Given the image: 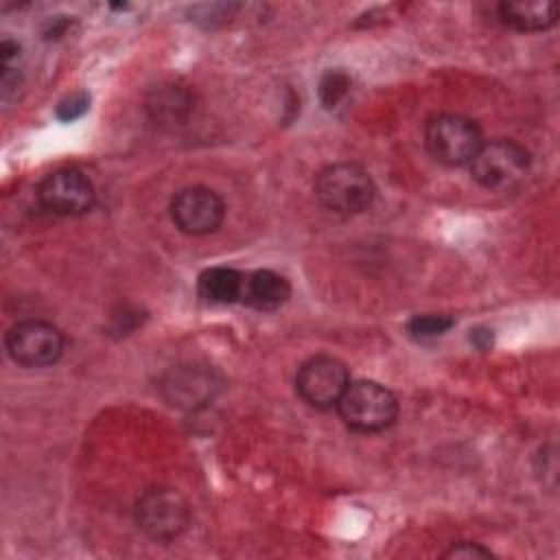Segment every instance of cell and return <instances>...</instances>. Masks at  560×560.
Segmentation results:
<instances>
[{"mask_svg": "<svg viewBox=\"0 0 560 560\" xmlns=\"http://www.w3.org/2000/svg\"><path fill=\"white\" fill-rule=\"evenodd\" d=\"M245 273L232 267H208L197 278V291L212 304L241 302Z\"/></svg>", "mask_w": 560, "mask_h": 560, "instance_id": "cell-13", "label": "cell"}, {"mask_svg": "<svg viewBox=\"0 0 560 560\" xmlns=\"http://www.w3.org/2000/svg\"><path fill=\"white\" fill-rule=\"evenodd\" d=\"M219 392V378L203 365H177L162 378L164 398L179 409L206 407Z\"/></svg>", "mask_w": 560, "mask_h": 560, "instance_id": "cell-10", "label": "cell"}, {"mask_svg": "<svg viewBox=\"0 0 560 560\" xmlns=\"http://www.w3.org/2000/svg\"><path fill=\"white\" fill-rule=\"evenodd\" d=\"M315 197L324 208L337 214H359L376 197L370 173L354 162H335L315 175Z\"/></svg>", "mask_w": 560, "mask_h": 560, "instance_id": "cell-1", "label": "cell"}, {"mask_svg": "<svg viewBox=\"0 0 560 560\" xmlns=\"http://www.w3.org/2000/svg\"><path fill=\"white\" fill-rule=\"evenodd\" d=\"M149 109L160 120H182L190 112V94L177 85H164L155 90L153 98L149 101Z\"/></svg>", "mask_w": 560, "mask_h": 560, "instance_id": "cell-14", "label": "cell"}, {"mask_svg": "<svg viewBox=\"0 0 560 560\" xmlns=\"http://www.w3.org/2000/svg\"><path fill=\"white\" fill-rule=\"evenodd\" d=\"M171 219L188 236H203L219 230L225 217V203L208 186H186L171 199Z\"/></svg>", "mask_w": 560, "mask_h": 560, "instance_id": "cell-8", "label": "cell"}, {"mask_svg": "<svg viewBox=\"0 0 560 560\" xmlns=\"http://www.w3.org/2000/svg\"><path fill=\"white\" fill-rule=\"evenodd\" d=\"M472 335H470V341L479 348V350H486V348H490V343H492V330H488V328H475V330H470Z\"/></svg>", "mask_w": 560, "mask_h": 560, "instance_id": "cell-19", "label": "cell"}, {"mask_svg": "<svg viewBox=\"0 0 560 560\" xmlns=\"http://www.w3.org/2000/svg\"><path fill=\"white\" fill-rule=\"evenodd\" d=\"M350 385L346 363L330 354H315L306 359L295 374L298 396L315 409H332Z\"/></svg>", "mask_w": 560, "mask_h": 560, "instance_id": "cell-7", "label": "cell"}, {"mask_svg": "<svg viewBox=\"0 0 560 560\" xmlns=\"http://www.w3.org/2000/svg\"><path fill=\"white\" fill-rule=\"evenodd\" d=\"M136 523L149 538L168 542L186 532L190 505L173 488H151L136 503Z\"/></svg>", "mask_w": 560, "mask_h": 560, "instance_id": "cell-5", "label": "cell"}, {"mask_svg": "<svg viewBox=\"0 0 560 560\" xmlns=\"http://www.w3.org/2000/svg\"><path fill=\"white\" fill-rule=\"evenodd\" d=\"M453 324H455V319L448 315H435V313L416 315L407 322V332L413 339H433V337L444 335Z\"/></svg>", "mask_w": 560, "mask_h": 560, "instance_id": "cell-16", "label": "cell"}, {"mask_svg": "<svg viewBox=\"0 0 560 560\" xmlns=\"http://www.w3.org/2000/svg\"><path fill=\"white\" fill-rule=\"evenodd\" d=\"M481 144L479 125L462 114H438L424 125L427 151L446 166L470 164Z\"/></svg>", "mask_w": 560, "mask_h": 560, "instance_id": "cell-4", "label": "cell"}, {"mask_svg": "<svg viewBox=\"0 0 560 560\" xmlns=\"http://www.w3.org/2000/svg\"><path fill=\"white\" fill-rule=\"evenodd\" d=\"M94 186L79 168H57L46 175L37 188L44 210L57 217H79L94 206Z\"/></svg>", "mask_w": 560, "mask_h": 560, "instance_id": "cell-9", "label": "cell"}, {"mask_svg": "<svg viewBox=\"0 0 560 560\" xmlns=\"http://www.w3.org/2000/svg\"><path fill=\"white\" fill-rule=\"evenodd\" d=\"M499 20L521 33H540L556 24L558 7L545 0H521V2H501L497 7Z\"/></svg>", "mask_w": 560, "mask_h": 560, "instance_id": "cell-12", "label": "cell"}, {"mask_svg": "<svg viewBox=\"0 0 560 560\" xmlns=\"http://www.w3.org/2000/svg\"><path fill=\"white\" fill-rule=\"evenodd\" d=\"M291 295V284L284 276L271 269H256L245 273L241 302L256 311H276Z\"/></svg>", "mask_w": 560, "mask_h": 560, "instance_id": "cell-11", "label": "cell"}, {"mask_svg": "<svg viewBox=\"0 0 560 560\" xmlns=\"http://www.w3.org/2000/svg\"><path fill=\"white\" fill-rule=\"evenodd\" d=\"M444 558H492L490 549H483L481 545L475 542H457L451 549L444 551Z\"/></svg>", "mask_w": 560, "mask_h": 560, "instance_id": "cell-18", "label": "cell"}, {"mask_svg": "<svg viewBox=\"0 0 560 560\" xmlns=\"http://www.w3.org/2000/svg\"><path fill=\"white\" fill-rule=\"evenodd\" d=\"M532 155L529 151L508 138H497L483 142L475 158L470 160L472 179L497 192H505L516 188L529 173Z\"/></svg>", "mask_w": 560, "mask_h": 560, "instance_id": "cell-2", "label": "cell"}, {"mask_svg": "<svg viewBox=\"0 0 560 560\" xmlns=\"http://www.w3.org/2000/svg\"><path fill=\"white\" fill-rule=\"evenodd\" d=\"M7 354L22 368H46L63 354V335L44 319H22L4 335Z\"/></svg>", "mask_w": 560, "mask_h": 560, "instance_id": "cell-6", "label": "cell"}, {"mask_svg": "<svg viewBox=\"0 0 560 560\" xmlns=\"http://www.w3.org/2000/svg\"><path fill=\"white\" fill-rule=\"evenodd\" d=\"M88 107H90V96L85 92H74L57 105V118L63 122H72L81 118L88 112Z\"/></svg>", "mask_w": 560, "mask_h": 560, "instance_id": "cell-17", "label": "cell"}, {"mask_svg": "<svg viewBox=\"0 0 560 560\" xmlns=\"http://www.w3.org/2000/svg\"><path fill=\"white\" fill-rule=\"evenodd\" d=\"M343 424L359 433H376L394 424L398 416L396 396L376 381H357L348 385L337 402Z\"/></svg>", "mask_w": 560, "mask_h": 560, "instance_id": "cell-3", "label": "cell"}, {"mask_svg": "<svg viewBox=\"0 0 560 560\" xmlns=\"http://www.w3.org/2000/svg\"><path fill=\"white\" fill-rule=\"evenodd\" d=\"M350 85H352V81H350V74H348V72L339 70V68L328 70V72L319 79V88H317L322 105H324L326 109L339 107V103H343L346 96L350 94Z\"/></svg>", "mask_w": 560, "mask_h": 560, "instance_id": "cell-15", "label": "cell"}]
</instances>
